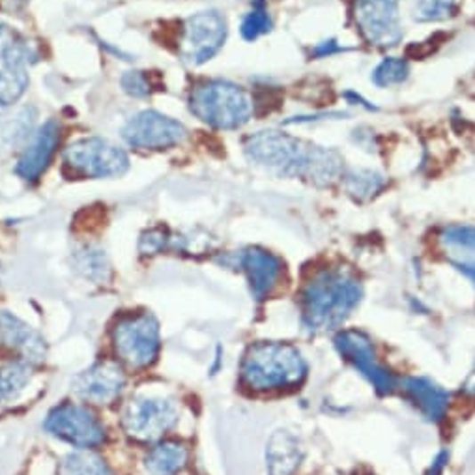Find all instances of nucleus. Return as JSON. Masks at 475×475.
<instances>
[{
  "label": "nucleus",
  "instance_id": "dca6fc26",
  "mask_svg": "<svg viewBox=\"0 0 475 475\" xmlns=\"http://www.w3.org/2000/svg\"><path fill=\"white\" fill-rule=\"evenodd\" d=\"M0 342L21 354L27 363H40L47 354L44 337L32 326L8 313V310L0 313Z\"/></svg>",
  "mask_w": 475,
  "mask_h": 475
},
{
  "label": "nucleus",
  "instance_id": "f03ea898",
  "mask_svg": "<svg viewBox=\"0 0 475 475\" xmlns=\"http://www.w3.org/2000/svg\"><path fill=\"white\" fill-rule=\"evenodd\" d=\"M189 111L213 130L232 132L251 120L254 103L240 85L210 79L191 90Z\"/></svg>",
  "mask_w": 475,
  "mask_h": 475
},
{
  "label": "nucleus",
  "instance_id": "cd10ccee",
  "mask_svg": "<svg viewBox=\"0 0 475 475\" xmlns=\"http://www.w3.org/2000/svg\"><path fill=\"white\" fill-rule=\"evenodd\" d=\"M459 12V0H415L412 17L417 23L449 21Z\"/></svg>",
  "mask_w": 475,
  "mask_h": 475
},
{
  "label": "nucleus",
  "instance_id": "7ed1b4c3",
  "mask_svg": "<svg viewBox=\"0 0 475 475\" xmlns=\"http://www.w3.org/2000/svg\"><path fill=\"white\" fill-rule=\"evenodd\" d=\"M305 361L296 349L281 342H259L244 358L242 376L253 390H279L300 383Z\"/></svg>",
  "mask_w": 475,
  "mask_h": 475
},
{
  "label": "nucleus",
  "instance_id": "a211bd4d",
  "mask_svg": "<svg viewBox=\"0 0 475 475\" xmlns=\"http://www.w3.org/2000/svg\"><path fill=\"white\" fill-rule=\"evenodd\" d=\"M444 257L451 266L475 279V227L453 225L440 234Z\"/></svg>",
  "mask_w": 475,
  "mask_h": 475
},
{
  "label": "nucleus",
  "instance_id": "ddd939ff",
  "mask_svg": "<svg viewBox=\"0 0 475 475\" xmlns=\"http://www.w3.org/2000/svg\"><path fill=\"white\" fill-rule=\"evenodd\" d=\"M60 141V125L57 120H47L38 132L32 133L17 163L15 173L27 181L38 180L54 156Z\"/></svg>",
  "mask_w": 475,
  "mask_h": 475
},
{
  "label": "nucleus",
  "instance_id": "412c9836",
  "mask_svg": "<svg viewBox=\"0 0 475 475\" xmlns=\"http://www.w3.org/2000/svg\"><path fill=\"white\" fill-rule=\"evenodd\" d=\"M36 109L32 105L17 107L15 111L0 115V150L10 152L32 137Z\"/></svg>",
  "mask_w": 475,
  "mask_h": 475
},
{
  "label": "nucleus",
  "instance_id": "c85d7f7f",
  "mask_svg": "<svg viewBox=\"0 0 475 475\" xmlns=\"http://www.w3.org/2000/svg\"><path fill=\"white\" fill-rule=\"evenodd\" d=\"M410 77V64L407 59L386 57L374 69L371 81L378 88H391L405 85Z\"/></svg>",
  "mask_w": 475,
  "mask_h": 475
},
{
  "label": "nucleus",
  "instance_id": "6e6552de",
  "mask_svg": "<svg viewBox=\"0 0 475 475\" xmlns=\"http://www.w3.org/2000/svg\"><path fill=\"white\" fill-rule=\"evenodd\" d=\"M354 21L361 38L376 49H393L403 42L399 0H356Z\"/></svg>",
  "mask_w": 475,
  "mask_h": 475
},
{
  "label": "nucleus",
  "instance_id": "39448f33",
  "mask_svg": "<svg viewBox=\"0 0 475 475\" xmlns=\"http://www.w3.org/2000/svg\"><path fill=\"white\" fill-rule=\"evenodd\" d=\"M64 163L73 173L86 178H117L130 169V157L125 150L100 137L69 144L64 152Z\"/></svg>",
  "mask_w": 475,
  "mask_h": 475
},
{
  "label": "nucleus",
  "instance_id": "a878e982",
  "mask_svg": "<svg viewBox=\"0 0 475 475\" xmlns=\"http://www.w3.org/2000/svg\"><path fill=\"white\" fill-rule=\"evenodd\" d=\"M415 403L419 405L429 417H438L442 415L446 403H447V395L446 391H442L440 388H436L434 383L427 382V380H410L408 382V388H407Z\"/></svg>",
  "mask_w": 475,
  "mask_h": 475
},
{
  "label": "nucleus",
  "instance_id": "9d476101",
  "mask_svg": "<svg viewBox=\"0 0 475 475\" xmlns=\"http://www.w3.org/2000/svg\"><path fill=\"white\" fill-rule=\"evenodd\" d=\"M186 125L157 111H142L127 120L122 139L139 150H167L186 141Z\"/></svg>",
  "mask_w": 475,
  "mask_h": 475
},
{
  "label": "nucleus",
  "instance_id": "9b49d317",
  "mask_svg": "<svg viewBox=\"0 0 475 475\" xmlns=\"http://www.w3.org/2000/svg\"><path fill=\"white\" fill-rule=\"evenodd\" d=\"M44 427L54 438L79 449L96 447L105 440V429L100 419L81 405L66 403L52 408Z\"/></svg>",
  "mask_w": 475,
  "mask_h": 475
},
{
  "label": "nucleus",
  "instance_id": "f3484780",
  "mask_svg": "<svg viewBox=\"0 0 475 475\" xmlns=\"http://www.w3.org/2000/svg\"><path fill=\"white\" fill-rule=\"evenodd\" d=\"M337 346L341 354H344L349 359H352L356 363V367H359V371L363 374H367L369 380L374 383L376 390L382 391H391L393 383L388 373H383L378 363L373 356V346L371 342L365 339L361 334L358 332H346L337 339Z\"/></svg>",
  "mask_w": 475,
  "mask_h": 475
},
{
  "label": "nucleus",
  "instance_id": "72a5a7b5",
  "mask_svg": "<svg viewBox=\"0 0 475 475\" xmlns=\"http://www.w3.org/2000/svg\"><path fill=\"white\" fill-rule=\"evenodd\" d=\"M342 96H344V100L349 101L350 105H358V107L365 109V111H378V107H376V105H373L371 101H367V100H365L363 96L356 94L354 90H349V93H344Z\"/></svg>",
  "mask_w": 475,
  "mask_h": 475
},
{
  "label": "nucleus",
  "instance_id": "bb28decb",
  "mask_svg": "<svg viewBox=\"0 0 475 475\" xmlns=\"http://www.w3.org/2000/svg\"><path fill=\"white\" fill-rule=\"evenodd\" d=\"M59 475H113L98 455L88 451L69 453L60 461Z\"/></svg>",
  "mask_w": 475,
  "mask_h": 475
},
{
  "label": "nucleus",
  "instance_id": "20e7f679",
  "mask_svg": "<svg viewBox=\"0 0 475 475\" xmlns=\"http://www.w3.org/2000/svg\"><path fill=\"white\" fill-rule=\"evenodd\" d=\"M313 142L278 130H264L244 141V154L257 167L281 178H303Z\"/></svg>",
  "mask_w": 475,
  "mask_h": 475
},
{
  "label": "nucleus",
  "instance_id": "0eeeda50",
  "mask_svg": "<svg viewBox=\"0 0 475 475\" xmlns=\"http://www.w3.org/2000/svg\"><path fill=\"white\" fill-rule=\"evenodd\" d=\"M229 25L223 13L215 10L198 12L184 23L180 40L181 60L189 66H203L225 45Z\"/></svg>",
  "mask_w": 475,
  "mask_h": 475
},
{
  "label": "nucleus",
  "instance_id": "4468645a",
  "mask_svg": "<svg viewBox=\"0 0 475 475\" xmlns=\"http://www.w3.org/2000/svg\"><path fill=\"white\" fill-rule=\"evenodd\" d=\"M125 386V378L117 363L105 361L98 363L79 373L71 382V390L81 399L93 400V403H109L117 399Z\"/></svg>",
  "mask_w": 475,
  "mask_h": 475
},
{
  "label": "nucleus",
  "instance_id": "f8f14e48",
  "mask_svg": "<svg viewBox=\"0 0 475 475\" xmlns=\"http://www.w3.org/2000/svg\"><path fill=\"white\" fill-rule=\"evenodd\" d=\"M178 422V410L167 399L139 397L124 412V429L135 440L152 442Z\"/></svg>",
  "mask_w": 475,
  "mask_h": 475
},
{
  "label": "nucleus",
  "instance_id": "7c9ffc66",
  "mask_svg": "<svg viewBox=\"0 0 475 475\" xmlns=\"http://www.w3.org/2000/svg\"><path fill=\"white\" fill-rule=\"evenodd\" d=\"M122 90L132 98H146L152 94V83L144 71H125L120 79Z\"/></svg>",
  "mask_w": 475,
  "mask_h": 475
},
{
  "label": "nucleus",
  "instance_id": "6ab92c4d",
  "mask_svg": "<svg viewBox=\"0 0 475 475\" xmlns=\"http://www.w3.org/2000/svg\"><path fill=\"white\" fill-rule=\"evenodd\" d=\"M344 174V159L335 149L327 146L313 144L307 159L305 174L302 180H307L309 184L317 188H330Z\"/></svg>",
  "mask_w": 475,
  "mask_h": 475
},
{
  "label": "nucleus",
  "instance_id": "1a4fd4ad",
  "mask_svg": "<svg viewBox=\"0 0 475 475\" xmlns=\"http://www.w3.org/2000/svg\"><path fill=\"white\" fill-rule=\"evenodd\" d=\"M115 349L130 367H149L159 352L157 320L149 313L120 320L115 327Z\"/></svg>",
  "mask_w": 475,
  "mask_h": 475
},
{
  "label": "nucleus",
  "instance_id": "423d86ee",
  "mask_svg": "<svg viewBox=\"0 0 475 475\" xmlns=\"http://www.w3.org/2000/svg\"><path fill=\"white\" fill-rule=\"evenodd\" d=\"M36 60L32 47L13 28L0 25V107H12L28 86V66Z\"/></svg>",
  "mask_w": 475,
  "mask_h": 475
},
{
  "label": "nucleus",
  "instance_id": "4be33fe9",
  "mask_svg": "<svg viewBox=\"0 0 475 475\" xmlns=\"http://www.w3.org/2000/svg\"><path fill=\"white\" fill-rule=\"evenodd\" d=\"M341 181L344 191L354 200H358V203H367L388 184L386 176L373 169H349L344 171Z\"/></svg>",
  "mask_w": 475,
  "mask_h": 475
},
{
  "label": "nucleus",
  "instance_id": "2f4dec72",
  "mask_svg": "<svg viewBox=\"0 0 475 475\" xmlns=\"http://www.w3.org/2000/svg\"><path fill=\"white\" fill-rule=\"evenodd\" d=\"M171 238L167 236L165 229H152L141 238V251L144 254H156L167 247Z\"/></svg>",
  "mask_w": 475,
  "mask_h": 475
},
{
  "label": "nucleus",
  "instance_id": "393cba45",
  "mask_svg": "<svg viewBox=\"0 0 475 475\" xmlns=\"http://www.w3.org/2000/svg\"><path fill=\"white\" fill-rule=\"evenodd\" d=\"M32 380V369L27 361H15L0 367V400H13L23 393Z\"/></svg>",
  "mask_w": 475,
  "mask_h": 475
},
{
  "label": "nucleus",
  "instance_id": "c756f323",
  "mask_svg": "<svg viewBox=\"0 0 475 475\" xmlns=\"http://www.w3.org/2000/svg\"><path fill=\"white\" fill-rule=\"evenodd\" d=\"M273 28V20L268 12L266 0H253L251 10L244 15L242 20V38L246 42H254L259 40L261 36H266Z\"/></svg>",
  "mask_w": 475,
  "mask_h": 475
},
{
  "label": "nucleus",
  "instance_id": "b1692460",
  "mask_svg": "<svg viewBox=\"0 0 475 475\" xmlns=\"http://www.w3.org/2000/svg\"><path fill=\"white\" fill-rule=\"evenodd\" d=\"M73 268H76L81 276L93 283H105L111 278V262H109L105 251L94 246H83L73 253Z\"/></svg>",
  "mask_w": 475,
  "mask_h": 475
},
{
  "label": "nucleus",
  "instance_id": "473e14b6",
  "mask_svg": "<svg viewBox=\"0 0 475 475\" xmlns=\"http://www.w3.org/2000/svg\"><path fill=\"white\" fill-rule=\"evenodd\" d=\"M349 51L344 45H341L335 38L332 40H324L320 44H317L313 49H310V57L313 59H326V57H334V54Z\"/></svg>",
  "mask_w": 475,
  "mask_h": 475
},
{
  "label": "nucleus",
  "instance_id": "5701e85b",
  "mask_svg": "<svg viewBox=\"0 0 475 475\" xmlns=\"http://www.w3.org/2000/svg\"><path fill=\"white\" fill-rule=\"evenodd\" d=\"M188 464V449L181 444L163 442L146 455L144 466L152 475H174Z\"/></svg>",
  "mask_w": 475,
  "mask_h": 475
},
{
  "label": "nucleus",
  "instance_id": "aec40b11",
  "mask_svg": "<svg viewBox=\"0 0 475 475\" xmlns=\"http://www.w3.org/2000/svg\"><path fill=\"white\" fill-rule=\"evenodd\" d=\"M302 463V447L294 436L279 431L270 438L266 466L270 475H292Z\"/></svg>",
  "mask_w": 475,
  "mask_h": 475
},
{
  "label": "nucleus",
  "instance_id": "2eb2a0df",
  "mask_svg": "<svg viewBox=\"0 0 475 475\" xmlns=\"http://www.w3.org/2000/svg\"><path fill=\"white\" fill-rule=\"evenodd\" d=\"M238 264L247 273L251 292L257 300H264L278 286L283 273L281 259L261 247H249L238 254Z\"/></svg>",
  "mask_w": 475,
  "mask_h": 475
},
{
  "label": "nucleus",
  "instance_id": "f257e3e1",
  "mask_svg": "<svg viewBox=\"0 0 475 475\" xmlns=\"http://www.w3.org/2000/svg\"><path fill=\"white\" fill-rule=\"evenodd\" d=\"M361 286L342 268H326L303 288V320L310 330H326L341 322L358 305Z\"/></svg>",
  "mask_w": 475,
  "mask_h": 475
}]
</instances>
